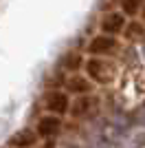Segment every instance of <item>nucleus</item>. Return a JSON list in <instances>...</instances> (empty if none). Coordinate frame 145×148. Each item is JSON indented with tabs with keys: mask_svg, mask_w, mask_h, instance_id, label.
<instances>
[{
	"mask_svg": "<svg viewBox=\"0 0 145 148\" xmlns=\"http://www.w3.org/2000/svg\"><path fill=\"white\" fill-rule=\"evenodd\" d=\"M84 69H86V75H88L92 82H97V84H108V82H112V77H115L112 66H110L101 56H92V58H88V60H84Z\"/></svg>",
	"mask_w": 145,
	"mask_h": 148,
	"instance_id": "f257e3e1",
	"label": "nucleus"
},
{
	"mask_svg": "<svg viewBox=\"0 0 145 148\" xmlns=\"http://www.w3.org/2000/svg\"><path fill=\"white\" fill-rule=\"evenodd\" d=\"M88 51L92 56H115L119 51V40L115 36H108V33H101V36H95L88 42Z\"/></svg>",
	"mask_w": 145,
	"mask_h": 148,
	"instance_id": "f03ea898",
	"label": "nucleus"
},
{
	"mask_svg": "<svg viewBox=\"0 0 145 148\" xmlns=\"http://www.w3.org/2000/svg\"><path fill=\"white\" fill-rule=\"evenodd\" d=\"M44 108H46L48 113H55V115H64V113H68V108H70V99H68V95L64 91H57V88H53V91H48L46 95H44Z\"/></svg>",
	"mask_w": 145,
	"mask_h": 148,
	"instance_id": "7ed1b4c3",
	"label": "nucleus"
},
{
	"mask_svg": "<svg viewBox=\"0 0 145 148\" xmlns=\"http://www.w3.org/2000/svg\"><path fill=\"white\" fill-rule=\"evenodd\" d=\"M125 29V13L123 11H110L101 20V31L108 36H119Z\"/></svg>",
	"mask_w": 145,
	"mask_h": 148,
	"instance_id": "20e7f679",
	"label": "nucleus"
},
{
	"mask_svg": "<svg viewBox=\"0 0 145 148\" xmlns=\"http://www.w3.org/2000/svg\"><path fill=\"white\" fill-rule=\"evenodd\" d=\"M60 130H62V119H60V115L51 113V115H44V117H40L35 133H37L40 137H44V139H51V137H55Z\"/></svg>",
	"mask_w": 145,
	"mask_h": 148,
	"instance_id": "39448f33",
	"label": "nucleus"
},
{
	"mask_svg": "<svg viewBox=\"0 0 145 148\" xmlns=\"http://www.w3.org/2000/svg\"><path fill=\"white\" fill-rule=\"evenodd\" d=\"M95 106H97V99L90 97L88 93H84V95H79V97L70 104L68 113L72 115V119H81V117H86L88 113H92V108H95Z\"/></svg>",
	"mask_w": 145,
	"mask_h": 148,
	"instance_id": "423d86ee",
	"label": "nucleus"
},
{
	"mask_svg": "<svg viewBox=\"0 0 145 148\" xmlns=\"http://www.w3.org/2000/svg\"><path fill=\"white\" fill-rule=\"evenodd\" d=\"M66 88L68 93H72V95H84V93H90L92 91V80L88 77V75H70L66 80Z\"/></svg>",
	"mask_w": 145,
	"mask_h": 148,
	"instance_id": "0eeeda50",
	"label": "nucleus"
},
{
	"mask_svg": "<svg viewBox=\"0 0 145 148\" xmlns=\"http://www.w3.org/2000/svg\"><path fill=\"white\" fill-rule=\"evenodd\" d=\"M37 133H33V130L24 128V130H18V133H13L11 137H9V144H11L13 148H31L33 144L37 142Z\"/></svg>",
	"mask_w": 145,
	"mask_h": 148,
	"instance_id": "6e6552de",
	"label": "nucleus"
},
{
	"mask_svg": "<svg viewBox=\"0 0 145 148\" xmlns=\"http://www.w3.org/2000/svg\"><path fill=\"white\" fill-rule=\"evenodd\" d=\"M60 66L64 69V71H77L79 66H84V58L79 56L77 51H68L66 56L62 58Z\"/></svg>",
	"mask_w": 145,
	"mask_h": 148,
	"instance_id": "1a4fd4ad",
	"label": "nucleus"
},
{
	"mask_svg": "<svg viewBox=\"0 0 145 148\" xmlns=\"http://www.w3.org/2000/svg\"><path fill=\"white\" fill-rule=\"evenodd\" d=\"M123 33H125L127 40H141V38H145V25H141V22H130V25H125Z\"/></svg>",
	"mask_w": 145,
	"mask_h": 148,
	"instance_id": "9d476101",
	"label": "nucleus"
},
{
	"mask_svg": "<svg viewBox=\"0 0 145 148\" xmlns=\"http://www.w3.org/2000/svg\"><path fill=\"white\" fill-rule=\"evenodd\" d=\"M141 5H143L141 0H121V11L127 13V16L132 18V16H139Z\"/></svg>",
	"mask_w": 145,
	"mask_h": 148,
	"instance_id": "9b49d317",
	"label": "nucleus"
}]
</instances>
